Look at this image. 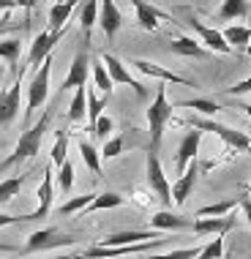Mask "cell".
Returning <instances> with one entry per match:
<instances>
[{"mask_svg":"<svg viewBox=\"0 0 251 259\" xmlns=\"http://www.w3.org/2000/svg\"><path fill=\"white\" fill-rule=\"evenodd\" d=\"M19 219H17V215H6V213H0V229H3V227H11V224H17Z\"/></svg>","mask_w":251,"mask_h":259,"instance_id":"obj_44","label":"cell"},{"mask_svg":"<svg viewBox=\"0 0 251 259\" xmlns=\"http://www.w3.org/2000/svg\"><path fill=\"white\" fill-rule=\"evenodd\" d=\"M224 93L227 96H246V93H251V76H246L243 82H235V85L227 88Z\"/></svg>","mask_w":251,"mask_h":259,"instance_id":"obj_42","label":"cell"},{"mask_svg":"<svg viewBox=\"0 0 251 259\" xmlns=\"http://www.w3.org/2000/svg\"><path fill=\"white\" fill-rule=\"evenodd\" d=\"M131 6H134V11H137V25L142 27V30H156L158 19L166 17L164 11H158L156 6L145 3V0H131Z\"/></svg>","mask_w":251,"mask_h":259,"instance_id":"obj_20","label":"cell"},{"mask_svg":"<svg viewBox=\"0 0 251 259\" xmlns=\"http://www.w3.org/2000/svg\"><path fill=\"white\" fill-rule=\"evenodd\" d=\"M238 202H240V207H243V215H246V221L251 224V199L246 197V194H243V197H240Z\"/></svg>","mask_w":251,"mask_h":259,"instance_id":"obj_43","label":"cell"},{"mask_svg":"<svg viewBox=\"0 0 251 259\" xmlns=\"http://www.w3.org/2000/svg\"><path fill=\"white\" fill-rule=\"evenodd\" d=\"M221 36H224V41L229 47H232V50H246L248 47V41H251V27H243V25H229L224 33H221Z\"/></svg>","mask_w":251,"mask_h":259,"instance_id":"obj_25","label":"cell"},{"mask_svg":"<svg viewBox=\"0 0 251 259\" xmlns=\"http://www.w3.org/2000/svg\"><path fill=\"white\" fill-rule=\"evenodd\" d=\"M145 172H148V186L150 191L156 194L164 205H172V194H170V183H166L164 166L158 161V153H148V161H145Z\"/></svg>","mask_w":251,"mask_h":259,"instance_id":"obj_6","label":"cell"},{"mask_svg":"<svg viewBox=\"0 0 251 259\" xmlns=\"http://www.w3.org/2000/svg\"><path fill=\"white\" fill-rule=\"evenodd\" d=\"M158 237H164L158 229H148V232H142V229H126V232H115V235H107L101 240L104 248H115V246H131V243H145V240H158Z\"/></svg>","mask_w":251,"mask_h":259,"instance_id":"obj_16","label":"cell"},{"mask_svg":"<svg viewBox=\"0 0 251 259\" xmlns=\"http://www.w3.org/2000/svg\"><path fill=\"white\" fill-rule=\"evenodd\" d=\"M224 256V235H213V240L207 246L199 248L197 259H221Z\"/></svg>","mask_w":251,"mask_h":259,"instance_id":"obj_36","label":"cell"},{"mask_svg":"<svg viewBox=\"0 0 251 259\" xmlns=\"http://www.w3.org/2000/svg\"><path fill=\"white\" fill-rule=\"evenodd\" d=\"M74 237L71 235H63L58 229H38V232H33L27 237L22 254H36V251H47V248H58V246H71Z\"/></svg>","mask_w":251,"mask_h":259,"instance_id":"obj_5","label":"cell"},{"mask_svg":"<svg viewBox=\"0 0 251 259\" xmlns=\"http://www.w3.org/2000/svg\"><path fill=\"white\" fill-rule=\"evenodd\" d=\"M96 19H99V0H85V6H82V14H79L82 33H85V47H88V41H90V30H93Z\"/></svg>","mask_w":251,"mask_h":259,"instance_id":"obj_27","label":"cell"},{"mask_svg":"<svg viewBox=\"0 0 251 259\" xmlns=\"http://www.w3.org/2000/svg\"><path fill=\"white\" fill-rule=\"evenodd\" d=\"M76 3H79V0H60V3H55L50 9V27H47V30H52V33L66 30V22H68V17H71V11L76 9Z\"/></svg>","mask_w":251,"mask_h":259,"instance_id":"obj_21","label":"cell"},{"mask_svg":"<svg viewBox=\"0 0 251 259\" xmlns=\"http://www.w3.org/2000/svg\"><path fill=\"white\" fill-rule=\"evenodd\" d=\"M191 221L194 219L170 213V210H158V213L150 215V227L158 229V232H180V229H191Z\"/></svg>","mask_w":251,"mask_h":259,"instance_id":"obj_19","label":"cell"},{"mask_svg":"<svg viewBox=\"0 0 251 259\" xmlns=\"http://www.w3.org/2000/svg\"><path fill=\"white\" fill-rule=\"evenodd\" d=\"M22 186H25V175H19V178H9V180H0V205H3V202H11L19 194V188H22Z\"/></svg>","mask_w":251,"mask_h":259,"instance_id":"obj_33","label":"cell"},{"mask_svg":"<svg viewBox=\"0 0 251 259\" xmlns=\"http://www.w3.org/2000/svg\"><path fill=\"white\" fill-rule=\"evenodd\" d=\"M22 74H25V68H19L17 82H14L9 90L0 93V128L14 123L19 115V101H22V85H19V79H22Z\"/></svg>","mask_w":251,"mask_h":259,"instance_id":"obj_8","label":"cell"},{"mask_svg":"<svg viewBox=\"0 0 251 259\" xmlns=\"http://www.w3.org/2000/svg\"><path fill=\"white\" fill-rule=\"evenodd\" d=\"M248 11H251V0H224L219 9V19H224V22L243 19V17H248Z\"/></svg>","mask_w":251,"mask_h":259,"instance_id":"obj_24","label":"cell"},{"mask_svg":"<svg viewBox=\"0 0 251 259\" xmlns=\"http://www.w3.org/2000/svg\"><path fill=\"white\" fill-rule=\"evenodd\" d=\"M101 63H104V68H107V74H109V79H112V82L129 85V88H131V90H134V93L139 96V99H145V96H148V88H145L142 82H137L134 76L129 74V68H126V66H123V63L115 58L112 52H104V55H101Z\"/></svg>","mask_w":251,"mask_h":259,"instance_id":"obj_7","label":"cell"},{"mask_svg":"<svg viewBox=\"0 0 251 259\" xmlns=\"http://www.w3.org/2000/svg\"><path fill=\"white\" fill-rule=\"evenodd\" d=\"M243 109H246V112H248V117H251V104H246V107H243Z\"/></svg>","mask_w":251,"mask_h":259,"instance_id":"obj_48","label":"cell"},{"mask_svg":"<svg viewBox=\"0 0 251 259\" xmlns=\"http://www.w3.org/2000/svg\"><path fill=\"white\" fill-rule=\"evenodd\" d=\"M197 175H199V166H197V158L191 161V164L186 166L183 172H180V178L175 180V186L170 188L172 199H175V205H186V199L194 194V186H197Z\"/></svg>","mask_w":251,"mask_h":259,"instance_id":"obj_15","label":"cell"},{"mask_svg":"<svg viewBox=\"0 0 251 259\" xmlns=\"http://www.w3.org/2000/svg\"><path fill=\"white\" fill-rule=\"evenodd\" d=\"M188 125H191V128H199V131H213L216 137L224 139L227 148L251 153V137L243 134V131H238V128H229V125L216 123V120H211V117H191V120H188Z\"/></svg>","mask_w":251,"mask_h":259,"instance_id":"obj_3","label":"cell"},{"mask_svg":"<svg viewBox=\"0 0 251 259\" xmlns=\"http://www.w3.org/2000/svg\"><path fill=\"white\" fill-rule=\"evenodd\" d=\"M9 30H14V25H0V36H3V33H9Z\"/></svg>","mask_w":251,"mask_h":259,"instance_id":"obj_47","label":"cell"},{"mask_svg":"<svg viewBox=\"0 0 251 259\" xmlns=\"http://www.w3.org/2000/svg\"><path fill=\"white\" fill-rule=\"evenodd\" d=\"M172 107L197 109L199 115H205V117H211V115H216V112H221V107H219V104H216L213 99H188V101H178V104H172Z\"/></svg>","mask_w":251,"mask_h":259,"instance_id":"obj_30","label":"cell"},{"mask_svg":"<svg viewBox=\"0 0 251 259\" xmlns=\"http://www.w3.org/2000/svg\"><path fill=\"white\" fill-rule=\"evenodd\" d=\"M123 148H126V137H112V139H104V148H101L99 156H104V158H117V156L123 153Z\"/></svg>","mask_w":251,"mask_h":259,"instance_id":"obj_39","label":"cell"},{"mask_svg":"<svg viewBox=\"0 0 251 259\" xmlns=\"http://www.w3.org/2000/svg\"><path fill=\"white\" fill-rule=\"evenodd\" d=\"M197 254H199V246L175 248V251H170V254H153V256H145V259H197Z\"/></svg>","mask_w":251,"mask_h":259,"instance_id":"obj_41","label":"cell"},{"mask_svg":"<svg viewBox=\"0 0 251 259\" xmlns=\"http://www.w3.org/2000/svg\"><path fill=\"white\" fill-rule=\"evenodd\" d=\"M0 79H3V66H0Z\"/></svg>","mask_w":251,"mask_h":259,"instance_id":"obj_52","label":"cell"},{"mask_svg":"<svg viewBox=\"0 0 251 259\" xmlns=\"http://www.w3.org/2000/svg\"><path fill=\"white\" fill-rule=\"evenodd\" d=\"M221 259H238V256H221Z\"/></svg>","mask_w":251,"mask_h":259,"instance_id":"obj_51","label":"cell"},{"mask_svg":"<svg viewBox=\"0 0 251 259\" xmlns=\"http://www.w3.org/2000/svg\"><path fill=\"white\" fill-rule=\"evenodd\" d=\"M55 178H58V188L63 194L71 191V188H74V164H71V161H68V158L63 161V164L58 166V175H55Z\"/></svg>","mask_w":251,"mask_h":259,"instance_id":"obj_34","label":"cell"},{"mask_svg":"<svg viewBox=\"0 0 251 259\" xmlns=\"http://www.w3.org/2000/svg\"><path fill=\"white\" fill-rule=\"evenodd\" d=\"M11 9H17V6H14V0H0V11H6V14H9Z\"/></svg>","mask_w":251,"mask_h":259,"instance_id":"obj_46","label":"cell"},{"mask_svg":"<svg viewBox=\"0 0 251 259\" xmlns=\"http://www.w3.org/2000/svg\"><path fill=\"white\" fill-rule=\"evenodd\" d=\"M88 88V85H85ZM85 88H74V99L68 104V120L71 123H79L88 112V96H85Z\"/></svg>","mask_w":251,"mask_h":259,"instance_id":"obj_29","label":"cell"},{"mask_svg":"<svg viewBox=\"0 0 251 259\" xmlns=\"http://www.w3.org/2000/svg\"><path fill=\"white\" fill-rule=\"evenodd\" d=\"M172 104L166 99V90L158 85L156 88V96H153L150 107H148V125H150V153H158L161 148V137H164V125L172 120Z\"/></svg>","mask_w":251,"mask_h":259,"instance_id":"obj_2","label":"cell"},{"mask_svg":"<svg viewBox=\"0 0 251 259\" xmlns=\"http://www.w3.org/2000/svg\"><path fill=\"white\" fill-rule=\"evenodd\" d=\"M238 199H240V197H235V199H224V202H216V205H205V207H199V210H197V219H207V215H227V213H232V210L238 207Z\"/></svg>","mask_w":251,"mask_h":259,"instance_id":"obj_31","label":"cell"},{"mask_svg":"<svg viewBox=\"0 0 251 259\" xmlns=\"http://www.w3.org/2000/svg\"><path fill=\"white\" fill-rule=\"evenodd\" d=\"M66 153H68V134H66V131H58V137H55V145H52V164L60 166L63 161L68 158Z\"/></svg>","mask_w":251,"mask_h":259,"instance_id":"obj_37","label":"cell"},{"mask_svg":"<svg viewBox=\"0 0 251 259\" xmlns=\"http://www.w3.org/2000/svg\"><path fill=\"white\" fill-rule=\"evenodd\" d=\"M112 128H115V120L109 115H99V117H96V123L90 125L93 137H99V139H107L109 134H112Z\"/></svg>","mask_w":251,"mask_h":259,"instance_id":"obj_38","label":"cell"},{"mask_svg":"<svg viewBox=\"0 0 251 259\" xmlns=\"http://www.w3.org/2000/svg\"><path fill=\"white\" fill-rule=\"evenodd\" d=\"M50 76H52V55L38 66V71L33 74L30 88H27V109L25 117H30L38 107H44L47 99H50Z\"/></svg>","mask_w":251,"mask_h":259,"instance_id":"obj_4","label":"cell"},{"mask_svg":"<svg viewBox=\"0 0 251 259\" xmlns=\"http://www.w3.org/2000/svg\"><path fill=\"white\" fill-rule=\"evenodd\" d=\"M76 148H79V156H82V161H85V166L96 175V178H101V156H99V150H96L88 139H79Z\"/></svg>","mask_w":251,"mask_h":259,"instance_id":"obj_26","label":"cell"},{"mask_svg":"<svg viewBox=\"0 0 251 259\" xmlns=\"http://www.w3.org/2000/svg\"><path fill=\"white\" fill-rule=\"evenodd\" d=\"M52 259H74V256H52Z\"/></svg>","mask_w":251,"mask_h":259,"instance_id":"obj_50","label":"cell"},{"mask_svg":"<svg viewBox=\"0 0 251 259\" xmlns=\"http://www.w3.org/2000/svg\"><path fill=\"white\" fill-rule=\"evenodd\" d=\"M170 50L175 52V55H183V58H205V55H207V50L199 44V41H194V38H188V36H178L170 44Z\"/></svg>","mask_w":251,"mask_h":259,"instance_id":"obj_22","label":"cell"},{"mask_svg":"<svg viewBox=\"0 0 251 259\" xmlns=\"http://www.w3.org/2000/svg\"><path fill=\"white\" fill-rule=\"evenodd\" d=\"M246 55H251V41H248V47H246Z\"/></svg>","mask_w":251,"mask_h":259,"instance_id":"obj_49","label":"cell"},{"mask_svg":"<svg viewBox=\"0 0 251 259\" xmlns=\"http://www.w3.org/2000/svg\"><path fill=\"white\" fill-rule=\"evenodd\" d=\"M123 205V197L115 191H107V194H96L90 199V205L85 207V213H96V210H109V207H120Z\"/></svg>","mask_w":251,"mask_h":259,"instance_id":"obj_28","label":"cell"},{"mask_svg":"<svg viewBox=\"0 0 251 259\" xmlns=\"http://www.w3.org/2000/svg\"><path fill=\"white\" fill-rule=\"evenodd\" d=\"M88 71H90V55L88 47H82L79 52L74 55L71 66H68V74L63 76V90H71V88H85L88 85Z\"/></svg>","mask_w":251,"mask_h":259,"instance_id":"obj_10","label":"cell"},{"mask_svg":"<svg viewBox=\"0 0 251 259\" xmlns=\"http://www.w3.org/2000/svg\"><path fill=\"white\" fill-rule=\"evenodd\" d=\"M93 66V82H96V88L101 90V93H112V88H115V82L109 79V74H107V68H104V63H101V58L99 60H93L90 63Z\"/></svg>","mask_w":251,"mask_h":259,"instance_id":"obj_32","label":"cell"},{"mask_svg":"<svg viewBox=\"0 0 251 259\" xmlns=\"http://www.w3.org/2000/svg\"><path fill=\"white\" fill-rule=\"evenodd\" d=\"M188 25H191L194 33H197V36L202 38V44L207 47V52H221V55H229V52H232V47H229L227 41H224L221 30H216V27L205 25L199 17H194V14H191V17H188Z\"/></svg>","mask_w":251,"mask_h":259,"instance_id":"obj_9","label":"cell"},{"mask_svg":"<svg viewBox=\"0 0 251 259\" xmlns=\"http://www.w3.org/2000/svg\"><path fill=\"white\" fill-rule=\"evenodd\" d=\"M199 142H202V131H199V128L188 131V134L180 139V145H178V156H175V169H178V175L183 172L194 158H197Z\"/></svg>","mask_w":251,"mask_h":259,"instance_id":"obj_18","label":"cell"},{"mask_svg":"<svg viewBox=\"0 0 251 259\" xmlns=\"http://www.w3.org/2000/svg\"><path fill=\"white\" fill-rule=\"evenodd\" d=\"M19 55H22V41L19 38H3L0 41V60L9 63L14 74H19Z\"/></svg>","mask_w":251,"mask_h":259,"instance_id":"obj_23","label":"cell"},{"mask_svg":"<svg viewBox=\"0 0 251 259\" xmlns=\"http://www.w3.org/2000/svg\"><path fill=\"white\" fill-rule=\"evenodd\" d=\"M63 33L66 30H60V33H52V30H41L36 38H33V44H30V55H27V66H41L47 58L52 55L55 50V44L63 38Z\"/></svg>","mask_w":251,"mask_h":259,"instance_id":"obj_11","label":"cell"},{"mask_svg":"<svg viewBox=\"0 0 251 259\" xmlns=\"http://www.w3.org/2000/svg\"><path fill=\"white\" fill-rule=\"evenodd\" d=\"M232 227H235L232 213H227V215H207V219H197V215H194V221H191V229H194V235H197V237H205V235H224V232H229Z\"/></svg>","mask_w":251,"mask_h":259,"instance_id":"obj_14","label":"cell"},{"mask_svg":"<svg viewBox=\"0 0 251 259\" xmlns=\"http://www.w3.org/2000/svg\"><path fill=\"white\" fill-rule=\"evenodd\" d=\"M36 3H38V0H14V6H19V9H25V11H30Z\"/></svg>","mask_w":251,"mask_h":259,"instance_id":"obj_45","label":"cell"},{"mask_svg":"<svg viewBox=\"0 0 251 259\" xmlns=\"http://www.w3.org/2000/svg\"><path fill=\"white\" fill-rule=\"evenodd\" d=\"M96 22L101 25L107 41H112L117 36V30H120V25H123V14L115 6V0H99V19H96Z\"/></svg>","mask_w":251,"mask_h":259,"instance_id":"obj_13","label":"cell"},{"mask_svg":"<svg viewBox=\"0 0 251 259\" xmlns=\"http://www.w3.org/2000/svg\"><path fill=\"white\" fill-rule=\"evenodd\" d=\"M52 199H55V175L52 169L44 172V180L38 186V207L27 215H19V221H38V219H47V213L52 210Z\"/></svg>","mask_w":251,"mask_h":259,"instance_id":"obj_12","label":"cell"},{"mask_svg":"<svg viewBox=\"0 0 251 259\" xmlns=\"http://www.w3.org/2000/svg\"><path fill=\"white\" fill-rule=\"evenodd\" d=\"M50 123H52V112H44L41 120L36 125H30V128L19 137V142H17V148H14L11 156L0 164V175H3L6 169H11V166H17L19 161L33 158L36 153H41V142H44V134H47V128H50Z\"/></svg>","mask_w":251,"mask_h":259,"instance_id":"obj_1","label":"cell"},{"mask_svg":"<svg viewBox=\"0 0 251 259\" xmlns=\"http://www.w3.org/2000/svg\"><path fill=\"white\" fill-rule=\"evenodd\" d=\"M96 194H82V197H71L68 202H63V205L58 207V213L60 215H74V213H79V210H85L90 205V199H93Z\"/></svg>","mask_w":251,"mask_h":259,"instance_id":"obj_35","label":"cell"},{"mask_svg":"<svg viewBox=\"0 0 251 259\" xmlns=\"http://www.w3.org/2000/svg\"><path fill=\"white\" fill-rule=\"evenodd\" d=\"M131 66H134L139 74L153 76V79H161V82H175V85H186V88H197V82H191V79H186V76H178V74L166 71V68H164V66H158V63H150V60H134Z\"/></svg>","mask_w":251,"mask_h":259,"instance_id":"obj_17","label":"cell"},{"mask_svg":"<svg viewBox=\"0 0 251 259\" xmlns=\"http://www.w3.org/2000/svg\"><path fill=\"white\" fill-rule=\"evenodd\" d=\"M85 96H88V117H90V125H93V123H96V117L104 115L101 109H104V104H107V101L99 99V96H96L93 90H85Z\"/></svg>","mask_w":251,"mask_h":259,"instance_id":"obj_40","label":"cell"}]
</instances>
